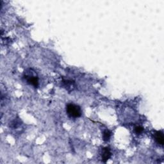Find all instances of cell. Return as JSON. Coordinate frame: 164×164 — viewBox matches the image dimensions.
<instances>
[{
  "label": "cell",
  "mask_w": 164,
  "mask_h": 164,
  "mask_svg": "<svg viewBox=\"0 0 164 164\" xmlns=\"http://www.w3.org/2000/svg\"><path fill=\"white\" fill-rule=\"evenodd\" d=\"M66 111L69 117L73 118H80L81 115L80 107L74 104H68L66 107Z\"/></svg>",
  "instance_id": "obj_1"
},
{
  "label": "cell",
  "mask_w": 164,
  "mask_h": 164,
  "mask_svg": "<svg viewBox=\"0 0 164 164\" xmlns=\"http://www.w3.org/2000/svg\"><path fill=\"white\" fill-rule=\"evenodd\" d=\"M111 156H112V153H111L110 149L108 148H105L102 149V161L103 162H107V161L110 159Z\"/></svg>",
  "instance_id": "obj_2"
},
{
  "label": "cell",
  "mask_w": 164,
  "mask_h": 164,
  "mask_svg": "<svg viewBox=\"0 0 164 164\" xmlns=\"http://www.w3.org/2000/svg\"><path fill=\"white\" fill-rule=\"evenodd\" d=\"M25 78L27 80L28 83L33 85L35 87H38V84H39V80L38 78L36 77H33V76H26Z\"/></svg>",
  "instance_id": "obj_3"
},
{
  "label": "cell",
  "mask_w": 164,
  "mask_h": 164,
  "mask_svg": "<svg viewBox=\"0 0 164 164\" xmlns=\"http://www.w3.org/2000/svg\"><path fill=\"white\" fill-rule=\"evenodd\" d=\"M154 138L159 144L161 146L163 145V135L162 132L159 131H156V133H154Z\"/></svg>",
  "instance_id": "obj_4"
},
{
  "label": "cell",
  "mask_w": 164,
  "mask_h": 164,
  "mask_svg": "<svg viewBox=\"0 0 164 164\" xmlns=\"http://www.w3.org/2000/svg\"><path fill=\"white\" fill-rule=\"evenodd\" d=\"M111 137V132L109 130H105L103 132V140L105 141H108Z\"/></svg>",
  "instance_id": "obj_5"
},
{
  "label": "cell",
  "mask_w": 164,
  "mask_h": 164,
  "mask_svg": "<svg viewBox=\"0 0 164 164\" xmlns=\"http://www.w3.org/2000/svg\"><path fill=\"white\" fill-rule=\"evenodd\" d=\"M144 130V128L142 126H137L135 128V131L137 134H140L142 133V131Z\"/></svg>",
  "instance_id": "obj_6"
}]
</instances>
